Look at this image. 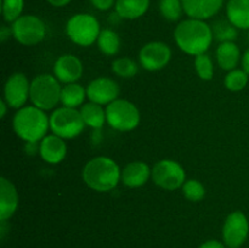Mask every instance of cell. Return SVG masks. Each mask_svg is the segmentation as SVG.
I'll return each mask as SVG.
<instances>
[{"mask_svg": "<svg viewBox=\"0 0 249 248\" xmlns=\"http://www.w3.org/2000/svg\"><path fill=\"white\" fill-rule=\"evenodd\" d=\"M184 12L190 18L209 19L221 10L224 0H181Z\"/></svg>", "mask_w": 249, "mask_h": 248, "instance_id": "2e32d148", "label": "cell"}, {"mask_svg": "<svg viewBox=\"0 0 249 248\" xmlns=\"http://www.w3.org/2000/svg\"><path fill=\"white\" fill-rule=\"evenodd\" d=\"M150 0H116L117 15L124 19H136L147 12Z\"/></svg>", "mask_w": 249, "mask_h": 248, "instance_id": "ffe728a7", "label": "cell"}, {"mask_svg": "<svg viewBox=\"0 0 249 248\" xmlns=\"http://www.w3.org/2000/svg\"><path fill=\"white\" fill-rule=\"evenodd\" d=\"M18 207V192L6 177H0V221H7Z\"/></svg>", "mask_w": 249, "mask_h": 248, "instance_id": "e0dca14e", "label": "cell"}, {"mask_svg": "<svg viewBox=\"0 0 249 248\" xmlns=\"http://www.w3.org/2000/svg\"><path fill=\"white\" fill-rule=\"evenodd\" d=\"M7 106H9V105L5 102V100H1V101H0V117H1V118H4V117L6 116Z\"/></svg>", "mask_w": 249, "mask_h": 248, "instance_id": "8d00e7d4", "label": "cell"}, {"mask_svg": "<svg viewBox=\"0 0 249 248\" xmlns=\"http://www.w3.org/2000/svg\"><path fill=\"white\" fill-rule=\"evenodd\" d=\"M119 85L111 78L100 77L91 80L87 87V97L89 101L99 105H109L118 99Z\"/></svg>", "mask_w": 249, "mask_h": 248, "instance_id": "4fadbf2b", "label": "cell"}, {"mask_svg": "<svg viewBox=\"0 0 249 248\" xmlns=\"http://www.w3.org/2000/svg\"><path fill=\"white\" fill-rule=\"evenodd\" d=\"M11 35L12 29L9 28L7 26H1V28H0V41H1V43H5Z\"/></svg>", "mask_w": 249, "mask_h": 248, "instance_id": "836d02e7", "label": "cell"}, {"mask_svg": "<svg viewBox=\"0 0 249 248\" xmlns=\"http://www.w3.org/2000/svg\"><path fill=\"white\" fill-rule=\"evenodd\" d=\"M199 248H226L225 243L220 242V241H216V240H208L206 242L202 243L199 246Z\"/></svg>", "mask_w": 249, "mask_h": 248, "instance_id": "d6a6232c", "label": "cell"}, {"mask_svg": "<svg viewBox=\"0 0 249 248\" xmlns=\"http://www.w3.org/2000/svg\"><path fill=\"white\" fill-rule=\"evenodd\" d=\"M241 57L240 48L236 45L233 41H226L220 43V45L216 49V61L224 71L236 70V66L238 65V61Z\"/></svg>", "mask_w": 249, "mask_h": 248, "instance_id": "44dd1931", "label": "cell"}, {"mask_svg": "<svg viewBox=\"0 0 249 248\" xmlns=\"http://www.w3.org/2000/svg\"><path fill=\"white\" fill-rule=\"evenodd\" d=\"M213 38L212 27L202 19H184L174 29V40L178 48L191 56L206 53Z\"/></svg>", "mask_w": 249, "mask_h": 248, "instance_id": "6da1fadb", "label": "cell"}, {"mask_svg": "<svg viewBox=\"0 0 249 248\" xmlns=\"http://www.w3.org/2000/svg\"><path fill=\"white\" fill-rule=\"evenodd\" d=\"M226 17L237 29L249 31V0H229Z\"/></svg>", "mask_w": 249, "mask_h": 248, "instance_id": "d6986e66", "label": "cell"}, {"mask_svg": "<svg viewBox=\"0 0 249 248\" xmlns=\"http://www.w3.org/2000/svg\"><path fill=\"white\" fill-rule=\"evenodd\" d=\"M212 31H213L214 38L220 41V43L235 41L238 35L237 28L229 19L215 21L213 23V27H212Z\"/></svg>", "mask_w": 249, "mask_h": 248, "instance_id": "d4e9b609", "label": "cell"}, {"mask_svg": "<svg viewBox=\"0 0 249 248\" xmlns=\"http://www.w3.org/2000/svg\"><path fill=\"white\" fill-rule=\"evenodd\" d=\"M24 7V0H2L1 12L2 17L9 23H14L22 16Z\"/></svg>", "mask_w": 249, "mask_h": 248, "instance_id": "f1b7e54d", "label": "cell"}, {"mask_svg": "<svg viewBox=\"0 0 249 248\" xmlns=\"http://www.w3.org/2000/svg\"><path fill=\"white\" fill-rule=\"evenodd\" d=\"M249 233L247 216L241 211H235L226 216L223 225V240L226 247L240 248Z\"/></svg>", "mask_w": 249, "mask_h": 248, "instance_id": "30bf717a", "label": "cell"}, {"mask_svg": "<svg viewBox=\"0 0 249 248\" xmlns=\"http://www.w3.org/2000/svg\"><path fill=\"white\" fill-rule=\"evenodd\" d=\"M153 182L160 189L174 191L186 181V173L182 165L173 159H162L155 164L151 173Z\"/></svg>", "mask_w": 249, "mask_h": 248, "instance_id": "9c48e42d", "label": "cell"}, {"mask_svg": "<svg viewBox=\"0 0 249 248\" xmlns=\"http://www.w3.org/2000/svg\"><path fill=\"white\" fill-rule=\"evenodd\" d=\"M97 46L104 55L113 56L121 49V39L113 29H102L97 38Z\"/></svg>", "mask_w": 249, "mask_h": 248, "instance_id": "cb8c5ba5", "label": "cell"}, {"mask_svg": "<svg viewBox=\"0 0 249 248\" xmlns=\"http://www.w3.org/2000/svg\"><path fill=\"white\" fill-rule=\"evenodd\" d=\"M85 97H87V88L78 83H70L62 88L61 104L65 107L77 108V107L84 105Z\"/></svg>", "mask_w": 249, "mask_h": 248, "instance_id": "603a6c76", "label": "cell"}, {"mask_svg": "<svg viewBox=\"0 0 249 248\" xmlns=\"http://www.w3.org/2000/svg\"><path fill=\"white\" fill-rule=\"evenodd\" d=\"M14 131L26 142L41 141L50 129V117L36 106H24L15 113L12 119Z\"/></svg>", "mask_w": 249, "mask_h": 248, "instance_id": "3957f363", "label": "cell"}, {"mask_svg": "<svg viewBox=\"0 0 249 248\" xmlns=\"http://www.w3.org/2000/svg\"><path fill=\"white\" fill-rule=\"evenodd\" d=\"M172 58L169 45L163 41H151L145 44L139 53V61L142 68L155 72L164 68Z\"/></svg>", "mask_w": 249, "mask_h": 248, "instance_id": "8fae6325", "label": "cell"}, {"mask_svg": "<svg viewBox=\"0 0 249 248\" xmlns=\"http://www.w3.org/2000/svg\"><path fill=\"white\" fill-rule=\"evenodd\" d=\"M12 36L15 40L26 46L36 45L46 35V26L36 15H22L12 23Z\"/></svg>", "mask_w": 249, "mask_h": 248, "instance_id": "ba28073f", "label": "cell"}, {"mask_svg": "<svg viewBox=\"0 0 249 248\" xmlns=\"http://www.w3.org/2000/svg\"><path fill=\"white\" fill-rule=\"evenodd\" d=\"M122 170L112 158L99 156L90 159L83 168V181L97 192L113 190L121 180Z\"/></svg>", "mask_w": 249, "mask_h": 248, "instance_id": "7a4b0ae2", "label": "cell"}, {"mask_svg": "<svg viewBox=\"0 0 249 248\" xmlns=\"http://www.w3.org/2000/svg\"><path fill=\"white\" fill-rule=\"evenodd\" d=\"M51 6H55V7H63L66 5L70 4L72 0H46Z\"/></svg>", "mask_w": 249, "mask_h": 248, "instance_id": "d590c367", "label": "cell"}, {"mask_svg": "<svg viewBox=\"0 0 249 248\" xmlns=\"http://www.w3.org/2000/svg\"><path fill=\"white\" fill-rule=\"evenodd\" d=\"M101 28L95 16L90 14L73 15L66 23V34L79 46H90L97 41Z\"/></svg>", "mask_w": 249, "mask_h": 248, "instance_id": "5b68a950", "label": "cell"}, {"mask_svg": "<svg viewBox=\"0 0 249 248\" xmlns=\"http://www.w3.org/2000/svg\"><path fill=\"white\" fill-rule=\"evenodd\" d=\"M160 12L170 22L179 21L184 14L181 0H160Z\"/></svg>", "mask_w": 249, "mask_h": 248, "instance_id": "484cf974", "label": "cell"}, {"mask_svg": "<svg viewBox=\"0 0 249 248\" xmlns=\"http://www.w3.org/2000/svg\"><path fill=\"white\" fill-rule=\"evenodd\" d=\"M106 119L114 130L130 131L140 123V112L129 100L117 99L106 106Z\"/></svg>", "mask_w": 249, "mask_h": 248, "instance_id": "8992f818", "label": "cell"}, {"mask_svg": "<svg viewBox=\"0 0 249 248\" xmlns=\"http://www.w3.org/2000/svg\"><path fill=\"white\" fill-rule=\"evenodd\" d=\"M31 83L23 73H14L4 85V100L11 108H22L29 99Z\"/></svg>", "mask_w": 249, "mask_h": 248, "instance_id": "7c38bea8", "label": "cell"}, {"mask_svg": "<svg viewBox=\"0 0 249 248\" xmlns=\"http://www.w3.org/2000/svg\"><path fill=\"white\" fill-rule=\"evenodd\" d=\"M138 65L129 57H119L112 62V71L121 78H133L138 73Z\"/></svg>", "mask_w": 249, "mask_h": 248, "instance_id": "83f0119b", "label": "cell"}, {"mask_svg": "<svg viewBox=\"0 0 249 248\" xmlns=\"http://www.w3.org/2000/svg\"><path fill=\"white\" fill-rule=\"evenodd\" d=\"M195 68H196L197 74L202 80H211L213 78V61L206 53L196 56V58H195Z\"/></svg>", "mask_w": 249, "mask_h": 248, "instance_id": "4dcf8cb0", "label": "cell"}, {"mask_svg": "<svg viewBox=\"0 0 249 248\" xmlns=\"http://www.w3.org/2000/svg\"><path fill=\"white\" fill-rule=\"evenodd\" d=\"M242 70L249 75V49L245 51L242 56Z\"/></svg>", "mask_w": 249, "mask_h": 248, "instance_id": "e575fe53", "label": "cell"}, {"mask_svg": "<svg viewBox=\"0 0 249 248\" xmlns=\"http://www.w3.org/2000/svg\"><path fill=\"white\" fill-rule=\"evenodd\" d=\"M249 75L243 70H232L225 75L224 85L228 90L233 92L241 91L246 88Z\"/></svg>", "mask_w": 249, "mask_h": 248, "instance_id": "4316f807", "label": "cell"}, {"mask_svg": "<svg viewBox=\"0 0 249 248\" xmlns=\"http://www.w3.org/2000/svg\"><path fill=\"white\" fill-rule=\"evenodd\" d=\"M62 87L60 80L51 74H39L31 82L29 100L43 111H50L61 102Z\"/></svg>", "mask_w": 249, "mask_h": 248, "instance_id": "277c9868", "label": "cell"}, {"mask_svg": "<svg viewBox=\"0 0 249 248\" xmlns=\"http://www.w3.org/2000/svg\"><path fill=\"white\" fill-rule=\"evenodd\" d=\"M182 194L190 202H199L206 196V189L198 180H186L182 185Z\"/></svg>", "mask_w": 249, "mask_h": 248, "instance_id": "f546056e", "label": "cell"}, {"mask_svg": "<svg viewBox=\"0 0 249 248\" xmlns=\"http://www.w3.org/2000/svg\"><path fill=\"white\" fill-rule=\"evenodd\" d=\"M80 114L85 125L92 129H101L106 123V109L102 108L101 105L95 102H87L80 107Z\"/></svg>", "mask_w": 249, "mask_h": 248, "instance_id": "7402d4cb", "label": "cell"}, {"mask_svg": "<svg viewBox=\"0 0 249 248\" xmlns=\"http://www.w3.org/2000/svg\"><path fill=\"white\" fill-rule=\"evenodd\" d=\"M151 173H152V169H150L146 163L135 160L124 167V169L122 170L121 180L125 186L130 189H138L147 182V180L151 177Z\"/></svg>", "mask_w": 249, "mask_h": 248, "instance_id": "ac0fdd59", "label": "cell"}, {"mask_svg": "<svg viewBox=\"0 0 249 248\" xmlns=\"http://www.w3.org/2000/svg\"><path fill=\"white\" fill-rule=\"evenodd\" d=\"M39 155L49 164H58L62 162L67 155V145L65 142V139L55 135V134H49L39 145Z\"/></svg>", "mask_w": 249, "mask_h": 248, "instance_id": "9a60e30c", "label": "cell"}, {"mask_svg": "<svg viewBox=\"0 0 249 248\" xmlns=\"http://www.w3.org/2000/svg\"><path fill=\"white\" fill-rule=\"evenodd\" d=\"M53 74L61 83H75L83 75V63L77 56L62 55L53 65Z\"/></svg>", "mask_w": 249, "mask_h": 248, "instance_id": "5bb4252c", "label": "cell"}, {"mask_svg": "<svg viewBox=\"0 0 249 248\" xmlns=\"http://www.w3.org/2000/svg\"><path fill=\"white\" fill-rule=\"evenodd\" d=\"M92 6L100 11H107L116 5V0H90Z\"/></svg>", "mask_w": 249, "mask_h": 248, "instance_id": "1f68e13d", "label": "cell"}, {"mask_svg": "<svg viewBox=\"0 0 249 248\" xmlns=\"http://www.w3.org/2000/svg\"><path fill=\"white\" fill-rule=\"evenodd\" d=\"M85 123L77 108L60 107L50 114V130L62 139H74L83 133Z\"/></svg>", "mask_w": 249, "mask_h": 248, "instance_id": "52a82bcc", "label": "cell"}, {"mask_svg": "<svg viewBox=\"0 0 249 248\" xmlns=\"http://www.w3.org/2000/svg\"><path fill=\"white\" fill-rule=\"evenodd\" d=\"M248 40H249V32H248Z\"/></svg>", "mask_w": 249, "mask_h": 248, "instance_id": "74e56055", "label": "cell"}]
</instances>
